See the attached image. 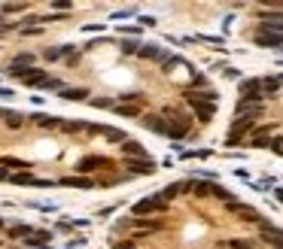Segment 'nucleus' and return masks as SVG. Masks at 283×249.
Returning <instances> with one entry per match:
<instances>
[{"label": "nucleus", "mask_w": 283, "mask_h": 249, "mask_svg": "<svg viewBox=\"0 0 283 249\" xmlns=\"http://www.w3.org/2000/svg\"><path fill=\"white\" fill-rule=\"evenodd\" d=\"M186 134H189V119L171 116V122H168V137H171V140H183Z\"/></svg>", "instance_id": "7"}, {"label": "nucleus", "mask_w": 283, "mask_h": 249, "mask_svg": "<svg viewBox=\"0 0 283 249\" xmlns=\"http://www.w3.org/2000/svg\"><path fill=\"white\" fill-rule=\"evenodd\" d=\"M88 103H91V106H101V110H104V106H110V100H107V97H91Z\"/></svg>", "instance_id": "26"}, {"label": "nucleus", "mask_w": 283, "mask_h": 249, "mask_svg": "<svg viewBox=\"0 0 283 249\" xmlns=\"http://www.w3.org/2000/svg\"><path fill=\"white\" fill-rule=\"evenodd\" d=\"M280 82H283V79H280Z\"/></svg>", "instance_id": "34"}, {"label": "nucleus", "mask_w": 283, "mask_h": 249, "mask_svg": "<svg viewBox=\"0 0 283 249\" xmlns=\"http://www.w3.org/2000/svg\"><path fill=\"white\" fill-rule=\"evenodd\" d=\"M262 30H274V33H283V12H262Z\"/></svg>", "instance_id": "9"}, {"label": "nucleus", "mask_w": 283, "mask_h": 249, "mask_svg": "<svg viewBox=\"0 0 283 249\" xmlns=\"http://www.w3.org/2000/svg\"><path fill=\"white\" fill-rule=\"evenodd\" d=\"M235 113H238V119H259L262 116V103H256V100H238V106H235Z\"/></svg>", "instance_id": "6"}, {"label": "nucleus", "mask_w": 283, "mask_h": 249, "mask_svg": "<svg viewBox=\"0 0 283 249\" xmlns=\"http://www.w3.org/2000/svg\"><path fill=\"white\" fill-rule=\"evenodd\" d=\"M140 46H143V43H134V40H122V46H119V49L131 55V52H140Z\"/></svg>", "instance_id": "20"}, {"label": "nucleus", "mask_w": 283, "mask_h": 249, "mask_svg": "<svg viewBox=\"0 0 283 249\" xmlns=\"http://www.w3.org/2000/svg\"><path fill=\"white\" fill-rule=\"evenodd\" d=\"M58 94H61V97H64V100H91V97H88V91H85V88H61V91H58Z\"/></svg>", "instance_id": "15"}, {"label": "nucleus", "mask_w": 283, "mask_h": 249, "mask_svg": "<svg viewBox=\"0 0 283 249\" xmlns=\"http://www.w3.org/2000/svg\"><path fill=\"white\" fill-rule=\"evenodd\" d=\"M82 30H85V33H95V30H104V24H101V21H98V24H85Z\"/></svg>", "instance_id": "28"}, {"label": "nucleus", "mask_w": 283, "mask_h": 249, "mask_svg": "<svg viewBox=\"0 0 283 249\" xmlns=\"http://www.w3.org/2000/svg\"><path fill=\"white\" fill-rule=\"evenodd\" d=\"M113 249H134V246H131V243H116Z\"/></svg>", "instance_id": "30"}, {"label": "nucleus", "mask_w": 283, "mask_h": 249, "mask_svg": "<svg viewBox=\"0 0 283 249\" xmlns=\"http://www.w3.org/2000/svg\"><path fill=\"white\" fill-rule=\"evenodd\" d=\"M192 110H195V116H198L201 122H210L213 113H216V103H192Z\"/></svg>", "instance_id": "14"}, {"label": "nucleus", "mask_w": 283, "mask_h": 249, "mask_svg": "<svg viewBox=\"0 0 283 249\" xmlns=\"http://www.w3.org/2000/svg\"><path fill=\"white\" fill-rule=\"evenodd\" d=\"M241 97L244 100H256V103H262V79H241Z\"/></svg>", "instance_id": "5"}, {"label": "nucleus", "mask_w": 283, "mask_h": 249, "mask_svg": "<svg viewBox=\"0 0 283 249\" xmlns=\"http://www.w3.org/2000/svg\"><path fill=\"white\" fill-rule=\"evenodd\" d=\"M280 52H283V49H280Z\"/></svg>", "instance_id": "35"}, {"label": "nucleus", "mask_w": 283, "mask_h": 249, "mask_svg": "<svg viewBox=\"0 0 283 249\" xmlns=\"http://www.w3.org/2000/svg\"><path fill=\"white\" fill-rule=\"evenodd\" d=\"M226 246H229V249H256L250 240H241V237H238V240H229Z\"/></svg>", "instance_id": "21"}, {"label": "nucleus", "mask_w": 283, "mask_h": 249, "mask_svg": "<svg viewBox=\"0 0 283 249\" xmlns=\"http://www.w3.org/2000/svg\"><path fill=\"white\" fill-rule=\"evenodd\" d=\"M0 97H3V100H9V97H12V91H9V88H0Z\"/></svg>", "instance_id": "29"}, {"label": "nucleus", "mask_w": 283, "mask_h": 249, "mask_svg": "<svg viewBox=\"0 0 283 249\" xmlns=\"http://www.w3.org/2000/svg\"><path fill=\"white\" fill-rule=\"evenodd\" d=\"M0 167H15V170H18V167H27V164L18 161V158H0Z\"/></svg>", "instance_id": "22"}, {"label": "nucleus", "mask_w": 283, "mask_h": 249, "mask_svg": "<svg viewBox=\"0 0 283 249\" xmlns=\"http://www.w3.org/2000/svg\"><path fill=\"white\" fill-rule=\"evenodd\" d=\"M137 55H140V58H146V61H159V64H168V61H171L168 49H165V46H159V43H143Z\"/></svg>", "instance_id": "2"}, {"label": "nucleus", "mask_w": 283, "mask_h": 249, "mask_svg": "<svg viewBox=\"0 0 283 249\" xmlns=\"http://www.w3.org/2000/svg\"><path fill=\"white\" fill-rule=\"evenodd\" d=\"M122 152H125L128 158H149L146 149H143L140 143H134V140H125V143H122Z\"/></svg>", "instance_id": "12"}, {"label": "nucleus", "mask_w": 283, "mask_h": 249, "mask_svg": "<svg viewBox=\"0 0 283 249\" xmlns=\"http://www.w3.org/2000/svg\"><path fill=\"white\" fill-rule=\"evenodd\" d=\"M0 180H6V170H0Z\"/></svg>", "instance_id": "32"}, {"label": "nucleus", "mask_w": 283, "mask_h": 249, "mask_svg": "<svg viewBox=\"0 0 283 249\" xmlns=\"http://www.w3.org/2000/svg\"><path fill=\"white\" fill-rule=\"evenodd\" d=\"M34 119V125H40V128H61V122L55 119V116H43V113H37V116H30Z\"/></svg>", "instance_id": "17"}, {"label": "nucleus", "mask_w": 283, "mask_h": 249, "mask_svg": "<svg viewBox=\"0 0 283 249\" xmlns=\"http://www.w3.org/2000/svg\"><path fill=\"white\" fill-rule=\"evenodd\" d=\"M280 88H283V82L277 76H265V79H262V94H265V97H274Z\"/></svg>", "instance_id": "13"}, {"label": "nucleus", "mask_w": 283, "mask_h": 249, "mask_svg": "<svg viewBox=\"0 0 283 249\" xmlns=\"http://www.w3.org/2000/svg\"><path fill=\"white\" fill-rule=\"evenodd\" d=\"M143 128H149V131H155V134H168V122H165L162 116H146V119H143Z\"/></svg>", "instance_id": "11"}, {"label": "nucleus", "mask_w": 283, "mask_h": 249, "mask_svg": "<svg viewBox=\"0 0 283 249\" xmlns=\"http://www.w3.org/2000/svg\"><path fill=\"white\" fill-rule=\"evenodd\" d=\"M274 195H277V201H280V204H283V189H277V192H274Z\"/></svg>", "instance_id": "31"}, {"label": "nucleus", "mask_w": 283, "mask_h": 249, "mask_svg": "<svg viewBox=\"0 0 283 249\" xmlns=\"http://www.w3.org/2000/svg\"><path fill=\"white\" fill-rule=\"evenodd\" d=\"M3 9H6V12H21V9H24V6H21V3H6V6H3Z\"/></svg>", "instance_id": "27"}, {"label": "nucleus", "mask_w": 283, "mask_h": 249, "mask_svg": "<svg viewBox=\"0 0 283 249\" xmlns=\"http://www.w3.org/2000/svg\"><path fill=\"white\" fill-rule=\"evenodd\" d=\"M213 198H219V201H226V204L235 201V195H232L229 189H223V186H213Z\"/></svg>", "instance_id": "19"}, {"label": "nucleus", "mask_w": 283, "mask_h": 249, "mask_svg": "<svg viewBox=\"0 0 283 249\" xmlns=\"http://www.w3.org/2000/svg\"><path fill=\"white\" fill-rule=\"evenodd\" d=\"M168 210V204L155 195V198H143V201H137L134 204V216L137 219H146V216H152V213H165Z\"/></svg>", "instance_id": "1"}, {"label": "nucleus", "mask_w": 283, "mask_h": 249, "mask_svg": "<svg viewBox=\"0 0 283 249\" xmlns=\"http://www.w3.org/2000/svg\"><path fill=\"white\" fill-rule=\"evenodd\" d=\"M46 79H49V76H46L43 70H37V67H30V70L21 76V82H24V85H37V88H43V82H46Z\"/></svg>", "instance_id": "10"}, {"label": "nucleus", "mask_w": 283, "mask_h": 249, "mask_svg": "<svg viewBox=\"0 0 283 249\" xmlns=\"http://www.w3.org/2000/svg\"><path fill=\"white\" fill-rule=\"evenodd\" d=\"M70 52H73V46H58V49H46V58L49 61H58V58H64Z\"/></svg>", "instance_id": "18"}, {"label": "nucleus", "mask_w": 283, "mask_h": 249, "mask_svg": "<svg viewBox=\"0 0 283 249\" xmlns=\"http://www.w3.org/2000/svg\"><path fill=\"white\" fill-rule=\"evenodd\" d=\"M61 186H67V189H91V186H95V180H82V176H67V180H61Z\"/></svg>", "instance_id": "16"}, {"label": "nucleus", "mask_w": 283, "mask_h": 249, "mask_svg": "<svg viewBox=\"0 0 283 249\" xmlns=\"http://www.w3.org/2000/svg\"><path fill=\"white\" fill-rule=\"evenodd\" d=\"M116 113H119V116H137V113H140V110H137V106H131V103H128V106H116Z\"/></svg>", "instance_id": "23"}, {"label": "nucleus", "mask_w": 283, "mask_h": 249, "mask_svg": "<svg viewBox=\"0 0 283 249\" xmlns=\"http://www.w3.org/2000/svg\"><path fill=\"white\" fill-rule=\"evenodd\" d=\"M253 43L256 46H265V49H283V33H274V30H256V37H253Z\"/></svg>", "instance_id": "4"}, {"label": "nucleus", "mask_w": 283, "mask_h": 249, "mask_svg": "<svg viewBox=\"0 0 283 249\" xmlns=\"http://www.w3.org/2000/svg\"><path fill=\"white\" fill-rule=\"evenodd\" d=\"M125 167H128L131 173H140V176H152V173L159 170V164H155L152 158H125Z\"/></svg>", "instance_id": "3"}, {"label": "nucleus", "mask_w": 283, "mask_h": 249, "mask_svg": "<svg viewBox=\"0 0 283 249\" xmlns=\"http://www.w3.org/2000/svg\"><path fill=\"white\" fill-rule=\"evenodd\" d=\"M6 125H9V128H21V116H18V113H9V116H6Z\"/></svg>", "instance_id": "24"}, {"label": "nucleus", "mask_w": 283, "mask_h": 249, "mask_svg": "<svg viewBox=\"0 0 283 249\" xmlns=\"http://www.w3.org/2000/svg\"><path fill=\"white\" fill-rule=\"evenodd\" d=\"M6 116H9V113H0V119H6Z\"/></svg>", "instance_id": "33"}, {"label": "nucleus", "mask_w": 283, "mask_h": 249, "mask_svg": "<svg viewBox=\"0 0 283 249\" xmlns=\"http://www.w3.org/2000/svg\"><path fill=\"white\" fill-rule=\"evenodd\" d=\"M98 167H110V158H104V155H88V158H82V161L76 164L79 173H91V170H98Z\"/></svg>", "instance_id": "8"}, {"label": "nucleus", "mask_w": 283, "mask_h": 249, "mask_svg": "<svg viewBox=\"0 0 283 249\" xmlns=\"http://www.w3.org/2000/svg\"><path fill=\"white\" fill-rule=\"evenodd\" d=\"M61 128H64V131H82L85 125H79V122H61Z\"/></svg>", "instance_id": "25"}]
</instances>
